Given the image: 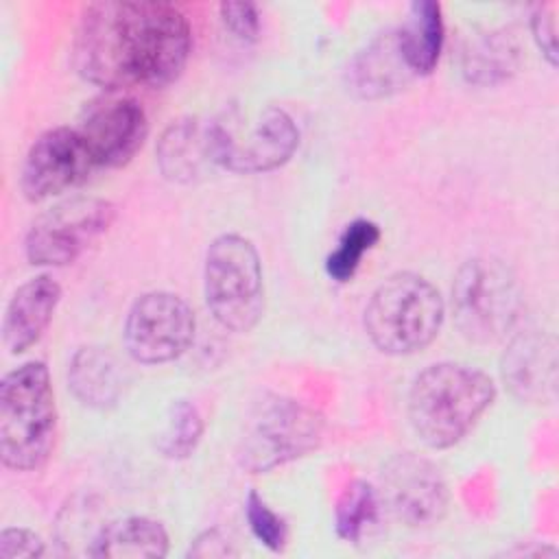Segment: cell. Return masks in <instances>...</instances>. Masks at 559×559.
Segmentation results:
<instances>
[{
	"label": "cell",
	"mask_w": 559,
	"mask_h": 559,
	"mask_svg": "<svg viewBox=\"0 0 559 559\" xmlns=\"http://www.w3.org/2000/svg\"><path fill=\"white\" fill-rule=\"evenodd\" d=\"M522 310L515 273L496 258H472L454 275L452 314L461 334L487 345L502 341Z\"/></svg>",
	"instance_id": "7"
},
{
	"label": "cell",
	"mask_w": 559,
	"mask_h": 559,
	"mask_svg": "<svg viewBox=\"0 0 559 559\" xmlns=\"http://www.w3.org/2000/svg\"><path fill=\"white\" fill-rule=\"evenodd\" d=\"M68 386L83 406L111 408L122 393L120 365L105 347L83 345L68 362Z\"/></svg>",
	"instance_id": "18"
},
{
	"label": "cell",
	"mask_w": 559,
	"mask_h": 559,
	"mask_svg": "<svg viewBox=\"0 0 559 559\" xmlns=\"http://www.w3.org/2000/svg\"><path fill=\"white\" fill-rule=\"evenodd\" d=\"M395 39L411 74H430L443 46L441 7L432 0L413 2L404 24L395 31Z\"/></svg>",
	"instance_id": "20"
},
{
	"label": "cell",
	"mask_w": 559,
	"mask_h": 559,
	"mask_svg": "<svg viewBox=\"0 0 559 559\" xmlns=\"http://www.w3.org/2000/svg\"><path fill=\"white\" fill-rule=\"evenodd\" d=\"M116 207L96 197H74L39 214L24 240L35 266H63L74 262L114 223Z\"/></svg>",
	"instance_id": "9"
},
{
	"label": "cell",
	"mask_w": 559,
	"mask_h": 559,
	"mask_svg": "<svg viewBox=\"0 0 559 559\" xmlns=\"http://www.w3.org/2000/svg\"><path fill=\"white\" fill-rule=\"evenodd\" d=\"M321 439L323 419L314 408L293 397L264 395L242 424L236 459L247 472H271L317 450Z\"/></svg>",
	"instance_id": "6"
},
{
	"label": "cell",
	"mask_w": 559,
	"mask_h": 559,
	"mask_svg": "<svg viewBox=\"0 0 559 559\" xmlns=\"http://www.w3.org/2000/svg\"><path fill=\"white\" fill-rule=\"evenodd\" d=\"M465 76L472 83H498L515 70V48L502 39H485L465 57Z\"/></svg>",
	"instance_id": "24"
},
{
	"label": "cell",
	"mask_w": 559,
	"mask_h": 559,
	"mask_svg": "<svg viewBox=\"0 0 559 559\" xmlns=\"http://www.w3.org/2000/svg\"><path fill=\"white\" fill-rule=\"evenodd\" d=\"M194 330L197 319L186 299L168 290H151L129 308L122 341L135 362L162 365L192 345Z\"/></svg>",
	"instance_id": "10"
},
{
	"label": "cell",
	"mask_w": 559,
	"mask_h": 559,
	"mask_svg": "<svg viewBox=\"0 0 559 559\" xmlns=\"http://www.w3.org/2000/svg\"><path fill=\"white\" fill-rule=\"evenodd\" d=\"M76 131L96 166L118 168L131 162L142 148L148 120L135 98L109 92L85 105Z\"/></svg>",
	"instance_id": "13"
},
{
	"label": "cell",
	"mask_w": 559,
	"mask_h": 559,
	"mask_svg": "<svg viewBox=\"0 0 559 559\" xmlns=\"http://www.w3.org/2000/svg\"><path fill=\"white\" fill-rule=\"evenodd\" d=\"M380 496L391 515L406 526H430L439 522L450 502L441 469L413 452L389 459L380 476Z\"/></svg>",
	"instance_id": "11"
},
{
	"label": "cell",
	"mask_w": 559,
	"mask_h": 559,
	"mask_svg": "<svg viewBox=\"0 0 559 559\" xmlns=\"http://www.w3.org/2000/svg\"><path fill=\"white\" fill-rule=\"evenodd\" d=\"M57 406L48 367L24 362L0 382V456L9 469H39L52 454Z\"/></svg>",
	"instance_id": "3"
},
{
	"label": "cell",
	"mask_w": 559,
	"mask_h": 559,
	"mask_svg": "<svg viewBox=\"0 0 559 559\" xmlns=\"http://www.w3.org/2000/svg\"><path fill=\"white\" fill-rule=\"evenodd\" d=\"M201 435L203 419L199 408L190 400H177L168 411L166 428L157 441V450L170 461L188 459L197 450Z\"/></svg>",
	"instance_id": "23"
},
{
	"label": "cell",
	"mask_w": 559,
	"mask_h": 559,
	"mask_svg": "<svg viewBox=\"0 0 559 559\" xmlns=\"http://www.w3.org/2000/svg\"><path fill=\"white\" fill-rule=\"evenodd\" d=\"M533 37L544 52V57L555 66L557 63V24H555V7L539 4L531 15Z\"/></svg>",
	"instance_id": "28"
},
{
	"label": "cell",
	"mask_w": 559,
	"mask_h": 559,
	"mask_svg": "<svg viewBox=\"0 0 559 559\" xmlns=\"http://www.w3.org/2000/svg\"><path fill=\"white\" fill-rule=\"evenodd\" d=\"M378 518V493L365 480H354L341 493L334 511L336 533L345 542H360L365 531Z\"/></svg>",
	"instance_id": "21"
},
{
	"label": "cell",
	"mask_w": 559,
	"mask_h": 559,
	"mask_svg": "<svg viewBox=\"0 0 559 559\" xmlns=\"http://www.w3.org/2000/svg\"><path fill=\"white\" fill-rule=\"evenodd\" d=\"M61 286L48 277H31L11 295L2 323V338L11 354H22L35 345L52 321Z\"/></svg>",
	"instance_id": "15"
},
{
	"label": "cell",
	"mask_w": 559,
	"mask_h": 559,
	"mask_svg": "<svg viewBox=\"0 0 559 559\" xmlns=\"http://www.w3.org/2000/svg\"><path fill=\"white\" fill-rule=\"evenodd\" d=\"M85 552L98 559L164 557L168 552V533L157 520L144 515H129L105 524L94 535Z\"/></svg>",
	"instance_id": "19"
},
{
	"label": "cell",
	"mask_w": 559,
	"mask_h": 559,
	"mask_svg": "<svg viewBox=\"0 0 559 559\" xmlns=\"http://www.w3.org/2000/svg\"><path fill=\"white\" fill-rule=\"evenodd\" d=\"M192 31L162 0H100L83 9L72 41L76 72L107 92L166 87L186 68Z\"/></svg>",
	"instance_id": "1"
},
{
	"label": "cell",
	"mask_w": 559,
	"mask_h": 559,
	"mask_svg": "<svg viewBox=\"0 0 559 559\" xmlns=\"http://www.w3.org/2000/svg\"><path fill=\"white\" fill-rule=\"evenodd\" d=\"M188 555H192V557H225V555H234V550L229 548V542L218 531H205L194 539Z\"/></svg>",
	"instance_id": "29"
},
{
	"label": "cell",
	"mask_w": 559,
	"mask_h": 559,
	"mask_svg": "<svg viewBox=\"0 0 559 559\" xmlns=\"http://www.w3.org/2000/svg\"><path fill=\"white\" fill-rule=\"evenodd\" d=\"M245 513H247V522H249L253 537L262 546H266L269 550L284 548L286 535H288L286 524L255 491H249L247 502H245Z\"/></svg>",
	"instance_id": "25"
},
{
	"label": "cell",
	"mask_w": 559,
	"mask_h": 559,
	"mask_svg": "<svg viewBox=\"0 0 559 559\" xmlns=\"http://www.w3.org/2000/svg\"><path fill=\"white\" fill-rule=\"evenodd\" d=\"M441 293L426 277L404 271L386 277L365 308V332L389 356H408L430 345L443 323Z\"/></svg>",
	"instance_id": "4"
},
{
	"label": "cell",
	"mask_w": 559,
	"mask_h": 559,
	"mask_svg": "<svg viewBox=\"0 0 559 559\" xmlns=\"http://www.w3.org/2000/svg\"><path fill=\"white\" fill-rule=\"evenodd\" d=\"M380 240V227L373 221L356 218L341 234L334 251L325 258V273L334 282H347L360 266L362 255Z\"/></svg>",
	"instance_id": "22"
},
{
	"label": "cell",
	"mask_w": 559,
	"mask_h": 559,
	"mask_svg": "<svg viewBox=\"0 0 559 559\" xmlns=\"http://www.w3.org/2000/svg\"><path fill=\"white\" fill-rule=\"evenodd\" d=\"M496 384L483 369L463 362H435L408 389V421L432 450L459 443L493 404Z\"/></svg>",
	"instance_id": "2"
},
{
	"label": "cell",
	"mask_w": 559,
	"mask_h": 559,
	"mask_svg": "<svg viewBox=\"0 0 559 559\" xmlns=\"http://www.w3.org/2000/svg\"><path fill=\"white\" fill-rule=\"evenodd\" d=\"M94 159L76 127H55L44 131L28 148L20 188L28 201H44L61 194L87 179Z\"/></svg>",
	"instance_id": "12"
},
{
	"label": "cell",
	"mask_w": 559,
	"mask_h": 559,
	"mask_svg": "<svg viewBox=\"0 0 559 559\" xmlns=\"http://www.w3.org/2000/svg\"><path fill=\"white\" fill-rule=\"evenodd\" d=\"M157 166L162 175L177 183H192L216 166L210 138V120H173L162 133L157 146Z\"/></svg>",
	"instance_id": "16"
},
{
	"label": "cell",
	"mask_w": 559,
	"mask_h": 559,
	"mask_svg": "<svg viewBox=\"0 0 559 559\" xmlns=\"http://www.w3.org/2000/svg\"><path fill=\"white\" fill-rule=\"evenodd\" d=\"M411 76L413 74L400 55L395 31L376 37L347 68V85L362 98L386 96L400 90Z\"/></svg>",
	"instance_id": "17"
},
{
	"label": "cell",
	"mask_w": 559,
	"mask_h": 559,
	"mask_svg": "<svg viewBox=\"0 0 559 559\" xmlns=\"http://www.w3.org/2000/svg\"><path fill=\"white\" fill-rule=\"evenodd\" d=\"M205 304L231 332H249L264 312V277L255 245L240 234L216 236L205 251Z\"/></svg>",
	"instance_id": "5"
},
{
	"label": "cell",
	"mask_w": 559,
	"mask_h": 559,
	"mask_svg": "<svg viewBox=\"0 0 559 559\" xmlns=\"http://www.w3.org/2000/svg\"><path fill=\"white\" fill-rule=\"evenodd\" d=\"M502 380L509 391L533 404H550L557 393V345L537 330L511 338L502 356Z\"/></svg>",
	"instance_id": "14"
},
{
	"label": "cell",
	"mask_w": 559,
	"mask_h": 559,
	"mask_svg": "<svg viewBox=\"0 0 559 559\" xmlns=\"http://www.w3.org/2000/svg\"><path fill=\"white\" fill-rule=\"evenodd\" d=\"M223 24L242 41H253L260 33V15L253 2H223Z\"/></svg>",
	"instance_id": "26"
},
{
	"label": "cell",
	"mask_w": 559,
	"mask_h": 559,
	"mask_svg": "<svg viewBox=\"0 0 559 559\" xmlns=\"http://www.w3.org/2000/svg\"><path fill=\"white\" fill-rule=\"evenodd\" d=\"M216 166L231 173H269L284 166L299 146L295 120L275 105L253 114L231 111L210 120Z\"/></svg>",
	"instance_id": "8"
},
{
	"label": "cell",
	"mask_w": 559,
	"mask_h": 559,
	"mask_svg": "<svg viewBox=\"0 0 559 559\" xmlns=\"http://www.w3.org/2000/svg\"><path fill=\"white\" fill-rule=\"evenodd\" d=\"M44 542L28 528L11 526L0 533V559H26L41 557Z\"/></svg>",
	"instance_id": "27"
}]
</instances>
